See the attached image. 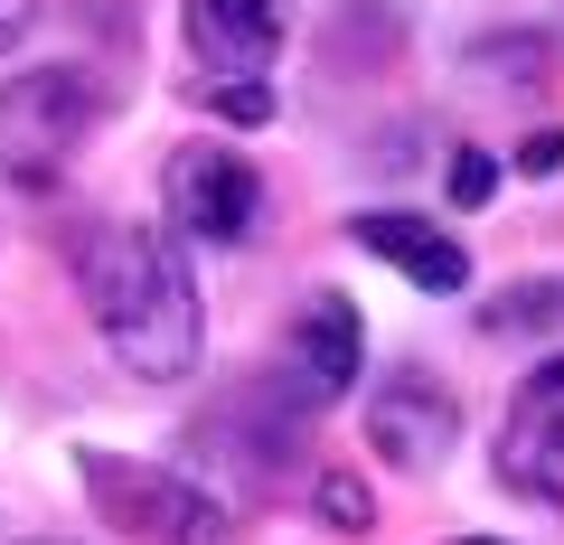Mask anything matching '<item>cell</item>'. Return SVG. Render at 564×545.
<instances>
[{
  "label": "cell",
  "instance_id": "6da1fadb",
  "mask_svg": "<svg viewBox=\"0 0 564 545\" xmlns=\"http://www.w3.org/2000/svg\"><path fill=\"white\" fill-rule=\"evenodd\" d=\"M76 292H85V310H95V339L113 348L141 385L198 377L207 310H198V283H188L180 244H170L161 226H132V217L85 226V244H76Z\"/></svg>",
  "mask_w": 564,
  "mask_h": 545
},
{
  "label": "cell",
  "instance_id": "7a4b0ae2",
  "mask_svg": "<svg viewBox=\"0 0 564 545\" xmlns=\"http://www.w3.org/2000/svg\"><path fill=\"white\" fill-rule=\"evenodd\" d=\"M85 132H95V76L85 66H29V76L0 85V179L10 188H57Z\"/></svg>",
  "mask_w": 564,
  "mask_h": 545
},
{
  "label": "cell",
  "instance_id": "3957f363",
  "mask_svg": "<svg viewBox=\"0 0 564 545\" xmlns=\"http://www.w3.org/2000/svg\"><path fill=\"white\" fill-rule=\"evenodd\" d=\"M85 489H95V508L122 526V536L141 545H217V499H207L198 480H180V470H151V461H113V451H85Z\"/></svg>",
  "mask_w": 564,
  "mask_h": 545
},
{
  "label": "cell",
  "instance_id": "277c9868",
  "mask_svg": "<svg viewBox=\"0 0 564 545\" xmlns=\"http://www.w3.org/2000/svg\"><path fill=\"white\" fill-rule=\"evenodd\" d=\"M161 188H170V226H180L188 244H245V236H254V217H263L254 161H245V151H226V142L170 151Z\"/></svg>",
  "mask_w": 564,
  "mask_h": 545
},
{
  "label": "cell",
  "instance_id": "5b68a950",
  "mask_svg": "<svg viewBox=\"0 0 564 545\" xmlns=\"http://www.w3.org/2000/svg\"><path fill=\"white\" fill-rule=\"evenodd\" d=\"M367 443L395 470H443V451L462 443V395L433 367H386L367 395Z\"/></svg>",
  "mask_w": 564,
  "mask_h": 545
},
{
  "label": "cell",
  "instance_id": "8992f818",
  "mask_svg": "<svg viewBox=\"0 0 564 545\" xmlns=\"http://www.w3.org/2000/svg\"><path fill=\"white\" fill-rule=\"evenodd\" d=\"M499 480L536 508H564V358L527 367L499 424Z\"/></svg>",
  "mask_w": 564,
  "mask_h": 545
},
{
  "label": "cell",
  "instance_id": "52a82bcc",
  "mask_svg": "<svg viewBox=\"0 0 564 545\" xmlns=\"http://www.w3.org/2000/svg\"><path fill=\"white\" fill-rule=\"evenodd\" d=\"M358 367H367L358 302H348V292H311L302 320H292V358H282V395H292V414L339 404L348 385H358Z\"/></svg>",
  "mask_w": 564,
  "mask_h": 545
},
{
  "label": "cell",
  "instance_id": "ba28073f",
  "mask_svg": "<svg viewBox=\"0 0 564 545\" xmlns=\"http://www.w3.org/2000/svg\"><path fill=\"white\" fill-rule=\"evenodd\" d=\"M282 47V0H188V57L207 76H263Z\"/></svg>",
  "mask_w": 564,
  "mask_h": 545
},
{
  "label": "cell",
  "instance_id": "9c48e42d",
  "mask_svg": "<svg viewBox=\"0 0 564 545\" xmlns=\"http://www.w3.org/2000/svg\"><path fill=\"white\" fill-rule=\"evenodd\" d=\"M348 236L367 244V254H386L404 273L414 292H462L470 283V254H462V236H443V226H423V217H404V207H367V217H348Z\"/></svg>",
  "mask_w": 564,
  "mask_h": 545
},
{
  "label": "cell",
  "instance_id": "30bf717a",
  "mask_svg": "<svg viewBox=\"0 0 564 545\" xmlns=\"http://www.w3.org/2000/svg\"><path fill=\"white\" fill-rule=\"evenodd\" d=\"M545 66H555V47H545V39H470V47H462V76H470V85L499 76V85H518V95H536Z\"/></svg>",
  "mask_w": 564,
  "mask_h": 545
},
{
  "label": "cell",
  "instance_id": "8fae6325",
  "mask_svg": "<svg viewBox=\"0 0 564 545\" xmlns=\"http://www.w3.org/2000/svg\"><path fill=\"white\" fill-rule=\"evenodd\" d=\"M198 103H207V113H217V122H236V132H254V122H273V85H263V76H207L198 85Z\"/></svg>",
  "mask_w": 564,
  "mask_h": 545
},
{
  "label": "cell",
  "instance_id": "7c38bea8",
  "mask_svg": "<svg viewBox=\"0 0 564 545\" xmlns=\"http://www.w3.org/2000/svg\"><path fill=\"white\" fill-rule=\"evenodd\" d=\"M311 499H321V526H339V536H367V526H377V489H367L358 470H321Z\"/></svg>",
  "mask_w": 564,
  "mask_h": 545
},
{
  "label": "cell",
  "instance_id": "4fadbf2b",
  "mask_svg": "<svg viewBox=\"0 0 564 545\" xmlns=\"http://www.w3.org/2000/svg\"><path fill=\"white\" fill-rule=\"evenodd\" d=\"M564 310V283H518V292H499V302H489V339H508V329H545Z\"/></svg>",
  "mask_w": 564,
  "mask_h": 545
},
{
  "label": "cell",
  "instance_id": "5bb4252c",
  "mask_svg": "<svg viewBox=\"0 0 564 545\" xmlns=\"http://www.w3.org/2000/svg\"><path fill=\"white\" fill-rule=\"evenodd\" d=\"M499 198V161L489 151H452V207H489Z\"/></svg>",
  "mask_w": 564,
  "mask_h": 545
},
{
  "label": "cell",
  "instance_id": "9a60e30c",
  "mask_svg": "<svg viewBox=\"0 0 564 545\" xmlns=\"http://www.w3.org/2000/svg\"><path fill=\"white\" fill-rule=\"evenodd\" d=\"M518 170H527V179H555V170H564V132H527Z\"/></svg>",
  "mask_w": 564,
  "mask_h": 545
},
{
  "label": "cell",
  "instance_id": "2e32d148",
  "mask_svg": "<svg viewBox=\"0 0 564 545\" xmlns=\"http://www.w3.org/2000/svg\"><path fill=\"white\" fill-rule=\"evenodd\" d=\"M29 20H39V0H0V47H20Z\"/></svg>",
  "mask_w": 564,
  "mask_h": 545
},
{
  "label": "cell",
  "instance_id": "e0dca14e",
  "mask_svg": "<svg viewBox=\"0 0 564 545\" xmlns=\"http://www.w3.org/2000/svg\"><path fill=\"white\" fill-rule=\"evenodd\" d=\"M462 545H508V536H462Z\"/></svg>",
  "mask_w": 564,
  "mask_h": 545
}]
</instances>
